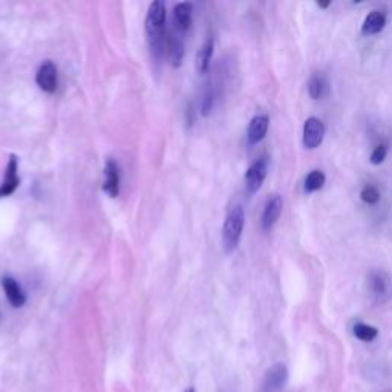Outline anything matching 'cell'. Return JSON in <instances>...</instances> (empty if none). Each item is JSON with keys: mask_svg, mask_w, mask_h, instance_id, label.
Here are the masks:
<instances>
[{"mask_svg": "<svg viewBox=\"0 0 392 392\" xmlns=\"http://www.w3.org/2000/svg\"><path fill=\"white\" fill-rule=\"evenodd\" d=\"M166 6L161 0H157L149 6L146 17V31L149 36L151 47L159 53L166 44Z\"/></svg>", "mask_w": 392, "mask_h": 392, "instance_id": "1", "label": "cell"}, {"mask_svg": "<svg viewBox=\"0 0 392 392\" xmlns=\"http://www.w3.org/2000/svg\"><path fill=\"white\" fill-rule=\"evenodd\" d=\"M244 224H246V213L241 205H236L228 211L222 227V247L226 253H233L239 246Z\"/></svg>", "mask_w": 392, "mask_h": 392, "instance_id": "2", "label": "cell"}, {"mask_svg": "<svg viewBox=\"0 0 392 392\" xmlns=\"http://www.w3.org/2000/svg\"><path fill=\"white\" fill-rule=\"evenodd\" d=\"M325 138V125L316 117H310L304 125V133H302V143L306 149L314 151L322 144Z\"/></svg>", "mask_w": 392, "mask_h": 392, "instance_id": "3", "label": "cell"}, {"mask_svg": "<svg viewBox=\"0 0 392 392\" xmlns=\"http://www.w3.org/2000/svg\"><path fill=\"white\" fill-rule=\"evenodd\" d=\"M268 172V159L265 157H261L259 159L248 167V170L246 173V185L248 194H256L261 187L263 181L267 178Z\"/></svg>", "mask_w": 392, "mask_h": 392, "instance_id": "4", "label": "cell"}, {"mask_svg": "<svg viewBox=\"0 0 392 392\" xmlns=\"http://www.w3.org/2000/svg\"><path fill=\"white\" fill-rule=\"evenodd\" d=\"M288 383V369L284 363H276L267 371L263 377V391L282 392Z\"/></svg>", "mask_w": 392, "mask_h": 392, "instance_id": "5", "label": "cell"}, {"mask_svg": "<svg viewBox=\"0 0 392 392\" xmlns=\"http://www.w3.org/2000/svg\"><path fill=\"white\" fill-rule=\"evenodd\" d=\"M282 209H284V201H282V198L279 195H273L268 198L265 207H263V211H262V218H261V224H262L263 230L268 231L273 228L274 224L278 222V220L280 218Z\"/></svg>", "mask_w": 392, "mask_h": 392, "instance_id": "6", "label": "cell"}, {"mask_svg": "<svg viewBox=\"0 0 392 392\" xmlns=\"http://www.w3.org/2000/svg\"><path fill=\"white\" fill-rule=\"evenodd\" d=\"M36 83L42 91L53 94L57 89V68L53 62H44L38 68L36 75Z\"/></svg>", "mask_w": 392, "mask_h": 392, "instance_id": "7", "label": "cell"}, {"mask_svg": "<svg viewBox=\"0 0 392 392\" xmlns=\"http://www.w3.org/2000/svg\"><path fill=\"white\" fill-rule=\"evenodd\" d=\"M17 169H18V159L16 155H11L8 166L5 169V179L2 185H0V198L10 196L16 192V189L21 184V179H18L17 175Z\"/></svg>", "mask_w": 392, "mask_h": 392, "instance_id": "8", "label": "cell"}, {"mask_svg": "<svg viewBox=\"0 0 392 392\" xmlns=\"http://www.w3.org/2000/svg\"><path fill=\"white\" fill-rule=\"evenodd\" d=\"M103 190L111 198H117L120 194V170L118 164L114 159H107L105 166V183Z\"/></svg>", "mask_w": 392, "mask_h": 392, "instance_id": "9", "label": "cell"}, {"mask_svg": "<svg viewBox=\"0 0 392 392\" xmlns=\"http://www.w3.org/2000/svg\"><path fill=\"white\" fill-rule=\"evenodd\" d=\"M270 127V118L268 115H256V117L250 121L247 129V138L250 144H258L265 138Z\"/></svg>", "mask_w": 392, "mask_h": 392, "instance_id": "10", "label": "cell"}, {"mask_svg": "<svg viewBox=\"0 0 392 392\" xmlns=\"http://www.w3.org/2000/svg\"><path fill=\"white\" fill-rule=\"evenodd\" d=\"M2 287L6 294V299H8V302L12 306L21 308L27 304V296H25V293L22 291V288L17 284L16 279L6 276V278L2 279Z\"/></svg>", "mask_w": 392, "mask_h": 392, "instance_id": "11", "label": "cell"}, {"mask_svg": "<svg viewBox=\"0 0 392 392\" xmlns=\"http://www.w3.org/2000/svg\"><path fill=\"white\" fill-rule=\"evenodd\" d=\"M391 279L387 273L383 272H372L369 276V290L376 298L382 299L387 298L391 291Z\"/></svg>", "mask_w": 392, "mask_h": 392, "instance_id": "12", "label": "cell"}, {"mask_svg": "<svg viewBox=\"0 0 392 392\" xmlns=\"http://www.w3.org/2000/svg\"><path fill=\"white\" fill-rule=\"evenodd\" d=\"M387 27V16L382 11H371L368 16L365 17L362 25V33L365 36H374L382 33Z\"/></svg>", "mask_w": 392, "mask_h": 392, "instance_id": "13", "label": "cell"}, {"mask_svg": "<svg viewBox=\"0 0 392 392\" xmlns=\"http://www.w3.org/2000/svg\"><path fill=\"white\" fill-rule=\"evenodd\" d=\"M192 5L189 2H181L173 8V22L179 33H185L192 25Z\"/></svg>", "mask_w": 392, "mask_h": 392, "instance_id": "14", "label": "cell"}, {"mask_svg": "<svg viewBox=\"0 0 392 392\" xmlns=\"http://www.w3.org/2000/svg\"><path fill=\"white\" fill-rule=\"evenodd\" d=\"M213 49H215V43H213V40H211V38H207L202 47L199 48L198 54H196V62H195L198 74L202 75L209 70L211 55H213Z\"/></svg>", "mask_w": 392, "mask_h": 392, "instance_id": "15", "label": "cell"}, {"mask_svg": "<svg viewBox=\"0 0 392 392\" xmlns=\"http://www.w3.org/2000/svg\"><path fill=\"white\" fill-rule=\"evenodd\" d=\"M328 91V81L324 74H314L308 81V94L313 100H320Z\"/></svg>", "mask_w": 392, "mask_h": 392, "instance_id": "16", "label": "cell"}, {"mask_svg": "<svg viewBox=\"0 0 392 392\" xmlns=\"http://www.w3.org/2000/svg\"><path fill=\"white\" fill-rule=\"evenodd\" d=\"M167 48H169V59L173 68H179L184 59V44L178 37H170L167 40Z\"/></svg>", "mask_w": 392, "mask_h": 392, "instance_id": "17", "label": "cell"}, {"mask_svg": "<svg viewBox=\"0 0 392 392\" xmlns=\"http://www.w3.org/2000/svg\"><path fill=\"white\" fill-rule=\"evenodd\" d=\"M326 181V177L322 170H311L305 178V192L306 194H313L324 187Z\"/></svg>", "mask_w": 392, "mask_h": 392, "instance_id": "18", "label": "cell"}, {"mask_svg": "<svg viewBox=\"0 0 392 392\" xmlns=\"http://www.w3.org/2000/svg\"><path fill=\"white\" fill-rule=\"evenodd\" d=\"M352 331H354V336L358 340H362V342H372L378 336V330L376 326L363 322H357L354 328H352Z\"/></svg>", "mask_w": 392, "mask_h": 392, "instance_id": "19", "label": "cell"}, {"mask_svg": "<svg viewBox=\"0 0 392 392\" xmlns=\"http://www.w3.org/2000/svg\"><path fill=\"white\" fill-rule=\"evenodd\" d=\"M360 198H362L363 202L374 205L380 201V190H378L376 185L366 184L362 189V192H360Z\"/></svg>", "mask_w": 392, "mask_h": 392, "instance_id": "20", "label": "cell"}, {"mask_svg": "<svg viewBox=\"0 0 392 392\" xmlns=\"http://www.w3.org/2000/svg\"><path fill=\"white\" fill-rule=\"evenodd\" d=\"M387 155H388V146L384 143H380L374 147V151L371 153V164L380 166L384 161Z\"/></svg>", "mask_w": 392, "mask_h": 392, "instance_id": "21", "label": "cell"}, {"mask_svg": "<svg viewBox=\"0 0 392 392\" xmlns=\"http://www.w3.org/2000/svg\"><path fill=\"white\" fill-rule=\"evenodd\" d=\"M213 94L211 92H207L204 95V99H202V106H201V112L204 117H207V115L210 114L211 111V107H213Z\"/></svg>", "mask_w": 392, "mask_h": 392, "instance_id": "22", "label": "cell"}, {"mask_svg": "<svg viewBox=\"0 0 392 392\" xmlns=\"http://www.w3.org/2000/svg\"><path fill=\"white\" fill-rule=\"evenodd\" d=\"M330 5H331V2H326V3L317 2V6H319V8H324V10H325V8H328V6H330Z\"/></svg>", "mask_w": 392, "mask_h": 392, "instance_id": "23", "label": "cell"}, {"mask_svg": "<svg viewBox=\"0 0 392 392\" xmlns=\"http://www.w3.org/2000/svg\"><path fill=\"white\" fill-rule=\"evenodd\" d=\"M185 392H196V391H195L194 388H189V389H187V391H185Z\"/></svg>", "mask_w": 392, "mask_h": 392, "instance_id": "24", "label": "cell"}]
</instances>
